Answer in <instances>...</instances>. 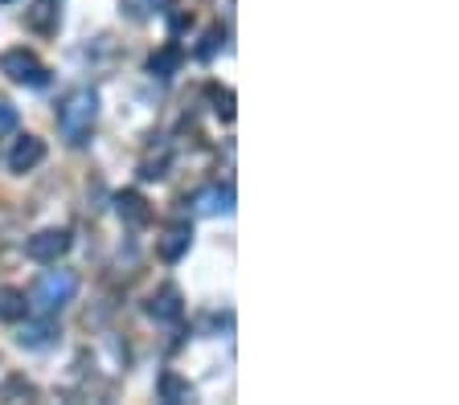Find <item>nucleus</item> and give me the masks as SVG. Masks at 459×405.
I'll return each mask as SVG.
<instances>
[{"instance_id":"ddd939ff","label":"nucleus","mask_w":459,"mask_h":405,"mask_svg":"<svg viewBox=\"0 0 459 405\" xmlns=\"http://www.w3.org/2000/svg\"><path fill=\"white\" fill-rule=\"evenodd\" d=\"M157 397L160 401H168V405H181V401H193V389H189L185 376H176L173 368H165L160 381H157Z\"/></svg>"},{"instance_id":"4468645a","label":"nucleus","mask_w":459,"mask_h":405,"mask_svg":"<svg viewBox=\"0 0 459 405\" xmlns=\"http://www.w3.org/2000/svg\"><path fill=\"white\" fill-rule=\"evenodd\" d=\"M25 316H30V300H25V291L0 287V319H4V324H21Z\"/></svg>"},{"instance_id":"39448f33","label":"nucleus","mask_w":459,"mask_h":405,"mask_svg":"<svg viewBox=\"0 0 459 405\" xmlns=\"http://www.w3.org/2000/svg\"><path fill=\"white\" fill-rule=\"evenodd\" d=\"M144 311H148V319H157V324H181V319H185V295H181L176 283H165V287H157L148 295Z\"/></svg>"},{"instance_id":"6e6552de","label":"nucleus","mask_w":459,"mask_h":405,"mask_svg":"<svg viewBox=\"0 0 459 405\" xmlns=\"http://www.w3.org/2000/svg\"><path fill=\"white\" fill-rule=\"evenodd\" d=\"M115 213H119V222H123L127 230H144V225H152V205H148V197L136 193V189H123V193L115 197Z\"/></svg>"},{"instance_id":"9d476101","label":"nucleus","mask_w":459,"mask_h":405,"mask_svg":"<svg viewBox=\"0 0 459 405\" xmlns=\"http://www.w3.org/2000/svg\"><path fill=\"white\" fill-rule=\"evenodd\" d=\"M58 336H62V332H58V324H54V316H41V319L25 316V328L17 332L21 348H49Z\"/></svg>"},{"instance_id":"423d86ee","label":"nucleus","mask_w":459,"mask_h":405,"mask_svg":"<svg viewBox=\"0 0 459 405\" xmlns=\"http://www.w3.org/2000/svg\"><path fill=\"white\" fill-rule=\"evenodd\" d=\"M189 246H193V225H189V222H173L157 238V258L173 266V262H181L189 254Z\"/></svg>"},{"instance_id":"6ab92c4d","label":"nucleus","mask_w":459,"mask_h":405,"mask_svg":"<svg viewBox=\"0 0 459 405\" xmlns=\"http://www.w3.org/2000/svg\"><path fill=\"white\" fill-rule=\"evenodd\" d=\"M157 4H165V0H157Z\"/></svg>"},{"instance_id":"a211bd4d","label":"nucleus","mask_w":459,"mask_h":405,"mask_svg":"<svg viewBox=\"0 0 459 405\" xmlns=\"http://www.w3.org/2000/svg\"><path fill=\"white\" fill-rule=\"evenodd\" d=\"M9 131H17V106L0 103V135H9Z\"/></svg>"},{"instance_id":"f03ea898","label":"nucleus","mask_w":459,"mask_h":405,"mask_svg":"<svg viewBox=\"0 0 459 405\" xmlns=\"http://www.w3.org/2000/svg\"><path fill=\"white\" fill-rule=\"evenodd\" d=\"M74 295H79V274L54 262V270H41V274H38L30 300H33V308H38L41 316H58V311L66 308Z\"/></svg>"},{"instance_id":"f8f14e48","label":"nucleus","mask_w":459,"mask_h":405,"mask_svg":"<svg viewBox=\"0 0 459 405\" xmlns=\"http://www.w3.org/2000/svg\"><path fill=\"white\" fill-rule=\"evenodd\" d=\"M181 66H185V49L176 46V41H168V46H160L157 54L148 58V74H152V78H173Z\"/></svg>"},{"instance_id":"dca6fc26","label":"nucleus","mask_w":459,"mask_h":405,"mask_svg":"<svg viewBox=\"0 0 459 405\" xmlns=\"http://www.w3.org/2000/svg\"><path fill=\"white\" fill-rule=\"evenodd\" d=\"M217 49H222V25H214V30L206 33V41H201V46H197V58L201 62H209L217 54Z\"/></svg>"},{"instance_id":"2eb2a0df","label":"nucleus","mask_w":459,"mask_h":405,"mask_svg":"<svg viewBox=\"0 0 459 405\" xmlns=\"http://www.w3.org/2000/svg\"><path fill=\"white\" fill-rule=\"evenodd\" d=\"M206 95H209V103H214V115L222 119V123H230V119H234V90H230V87H217V82H214Z\"/></svg>"},{"instance_id":"f3484780","label":"nucleus","mask_w":459,"mask_h":405,"mask_svg":"<svg viewBox=\"0 0 459 405\" xmlns=\"http://www.w3.org/2000/svg\"><path fill=\"white\" fill-rule=\"evenodd\" d=\"M165 168H168V156H160V160H144L140 165V181H165Z\"/></svg>"},{"instance_id":"1a4fd4ad","label":"nucleus","mask_w":459,"mask_h":405,"mask_svg":"<svg viewBox=\"0 0 459 405\" xmlns=\"http://www.w3.org/2000/svg\"><path fill=\"white\" fill-rule=\"evenodd\" d=\"M25 25L38 38H54L62 25V0H33L30 9H25Z\"/></svg>"},{"instance_id":"0eeeda50","label":"nucleus","mask_w":459,"mask_h":405,"mask_svg":"<svg viewBox=\"0 0 459 405\" xmlns=\"http://www.w3.org/2000/svg\"><path fill=\"white\" fill-rule=\"evenodd\" d=\"M41 160H46V139H38V135H17V144L9 148V173L25 176V173H33Z\"/></svg>"},{"instance_id":"f257e3e1","label":"nucleus","mask_w":459,"mask_h":405,"mask_svg":"<svg viewBox=\"0 0 459 405\" xmlns=\"http://www.w3.org/2000/svg\"><path fill=\"white\" fill-rule=\"evenodd\" d=\"M95 123H98V90H90V87L70 90L66 103L58 106L62 139H66L70 148H82L90 139V131H95Z\"/></svg>"},{"instance_id":"9b49d317","label":"nucleus","mask_w":459,"mask_h":405,"mask_svg":"<svg viewBox=\"0 0 459 405\" xmlns=\"http://www.w3.org/2000/svg\"><path fill=\"white\" fill-rule=\"evenodd\" d=\"M197 213H206V217H214V213H230L234 209V189L230 184H209V189H201V193L193 197Z\"/></svg>"},{"instance_id":"7ed1b4c3","label":"nucleus","mask_w":459,"mask_h":405,"mask_svg":"<svg viewBox=\"0 0 459 405\" xmlns=\"http://www.w3.org/2000/svg\"><path fill=\"white\" fill-rule=\"evenodd\" d=\"M0 74L9 78V82H17V87H33V90L49 82V66L25 46L4 49V54H0Z\"/></svg>"},{"instance_id":"20e7f679","label":"nucleus","mask_w":459,"mask_h":405,"mask_svg":"<svg viewBox=\"0 0 459 405\" xmlns=\"http://www.w3.org/2000/svg\"><path fill=\"white\" fill-rule=\"evenodd\" d=\"M70 246H74V238H70V230H38L30 241H25V254H30L33 262H41V266H54V262H62L70 254Z\"/></svg>"}]
</instances>
